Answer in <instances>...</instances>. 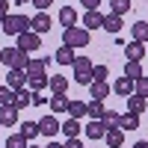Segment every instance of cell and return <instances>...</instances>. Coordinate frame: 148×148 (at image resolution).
Listing matches in <instances>:
<instances>
[{
    "mask_svg": "<svg viewBox=\"0 0 148 148\" xmlns=\"http://www.w3.org/2000/svg\"><path fill=\"white\" fill-rule=\"evenodd\" d=\"M107 77H110L107 65H92V80H107Z\"/></svg>",
    "mask_w": 148,
    "mask_h": 148,
    "instance_id": "cell-37",
    "label": "cell"
},
{
    "mask_svg": "<svg viewBox=\"0 0 148 148\" xmlns=\"http://www.w3.org/2000/svg\"><path fill=\"white\" fill-rule=\"evenodd\" d=\"M12 107H15L18 113H21L24 107H33V92H30V89H18V92H15V101H12Z\"/></svg>",
    "mask_w": 148,
    "mask_h": 148,
    "instance_id": "cell-15",
    "label": "cell"
},
{
    "mask_svg": "<svg viewBox=\"0 0 148 148\" xmlns=\"http://www.w3.org/2000/svg\"><path fill=\"white\" fill-rule=\"evenodd\" d=\"M27 89L30 92H45L47 89V74H27Z\"/></svg>",
    "mask_w": 148,
    "mask_h": 148,
    "instance_id": "cell-17",
    "label": "cell"
},
{
    "mask_svg": "<svg viewBox=\"0 0 148 148\" xmlns=\"http://www.w3.org/2000/svg\"><path fill=\"white\" fill-rule=\"evenodd\" d=\"M59 125H62V121H56V116H45V119L39 121V133H42V136H56V133H59Z\"/></svg>",
    "mask_w": 148,
    "mask_h": 148,
    "instance_id": "cell-8",
    "label": "cell"
},
{
    "mask_svg": "<svg viewBox=\"0 0 148 148\" xmlns=\"http://www.w3.org/2000/svg\"><path fill=\"white\" fill-rule=\"evenodd\" d=\"M12 101H15V92L9 86H0V107H12Z\"/></svg>",
    "mask_w": 148,
    "mask_h": 148,
    "instance_id": "cell-35",
    "label": "cell"
},
{
    "mask_svg": "<svg viewBox=\"0 0 148 148\" xmlns=\"http://www.w3.org/2000/svg\"><path fill=\"white\" fill-rule=\"evenodd\" d=\"M47 89H51L53 95H65V89H68V77H62V74L47 77Z\"/></svg>",
    "mask_w": 148,
    "mask_h": 148,
    "instance_id": "cell-14",
    "label": "cell"
},
{
    "mask_svg": "<svg viewBox=\"0 0 148 148\" xmlns=\"http://www.w3.org/2000/svg\"><path fill=\"white\" fill-rule=\"evenodd\" d=\"M27 148H36V145H27Z\"/></svg>",
    "mask_w": 148,
    "mask_h": 148,
    "instance_id": "cell-46",
    "label": "cell"
},
{
    "mask_svg": "<svg viewBox=\"0 0 148 148\" xmlns=\"http://www.w3.org/2000/svg\"><path fill=\"white\" fill-rule=\"evenodd\" d=\"M127 113H133V116H142V113H145V98H139V95H130V98H127Z\"/></svg>",
    "mask_w": 148,
    "mask_h": 148,
    "instance_id": "cell-25",
    "label": "cell"
},
{
    "mask_svg": "<svg viewBox=\"0 0 148 148\" xmlns=\"http://www.w3.org/2000/svg\"><path fill=\"white\" fill-rule=\"evenodd\" d=\"M68 95H53L51 98V113H68Z\"/></svg>",
    "mask_w": 148,
    "mask_h": 148,
    "instance_id": "cell-24",
    "label": "cell"
},
{
    "mask_svg": "<svg viewBox=\"0 0 148 148\" xmlns=\"http://www.w3.org/2000/svg\"><path fill=\"white\" fill-rule=\"evenodd\" d=\"M104 113H107L104 101H89V104H86V116H89V119H104Z\"/></svg>",
    "mask_w": 148,
    "mask_h": 148,
    "instance_id": "cell-28",
    "label": "cell"
},
{
    "mask_svg": "<svg viewBox=\"0 0 148 148\" xmlns=\"http://www.w3.org/2000/svg\"><path fill=\"white\" fill-rule=\"evenodd\" d=\"M15 47H18L21 53H33V51H39V47H42V36H39V33H33V30H27V33H21V36H18Z\"/></svg>",
    "mask_w": 148,
    "mask_h": 148,
    "instance_id": "cell-4",
    "label": "cell"
},
{
    "mask_svg": "<svg viewBox=\"0 0 148 148\" xmlns=\"http://www.w3.org/2000/svg\"><path fill=\"white\" fill-rule=\"evenodd\" d=\"M62 45H68L71 51H77V47H86V45H89V30H83V27L62 30Z\"/></svg>",
    "mask_w": 148,
    "mask_h": 148,
    "instance_id": "cell-3",
    "label": "cell"
},
{
    "mask_svg": "<svg viewBox=\"0 0 148 148\" xmlns=\"http://www.w3.org/2000/svg\"><path fill=\"white\" fill-rule=\"evenodd\" d=\"M62 148H83V142H80V139H77V136H74V139H68V142H65V145H62Z\"/></svg>",
    "mask_w": 148,
    "mask_h": 148,
    "instance_id": "cell-42",
    "label": "cell"
},
{
    "mask_svg": "<svg viewBox=\"0 0 148 148\" xmlns=\"http://www.w3.org/2000/svg\"><path fill=\"white\" fill-rule=\"evenodd\" d=\"M104 142L110 148H121V145H125V130H121V127H110L104 133Z\"/></svg>",
    "mask_w": 148,
    "mask_h": 148,
    "instance_id": "cell-13",
    "label": "cell"
},
{
    "mask_svg": "<svg viewBox=\"0 0 148 148\" xmlns=\"http://www.w3.org/2000/svg\"><path fill=\"white\" fill-rule=\"evenodd\" d=\"M47 148H62V142H47Z\"/></svg>",
    "mask_w": 148,
    "mask_h": 148,
    "instance_id": "cell-44",
    "label": "cell"
},
{
    "mask_svg": "<svg viewBox=\"0 0 148 148\" xmlns=\"http://www.w3.org/2000/svg\"><path fill=\"white\" fill-rule=\"evenodd\" d=\"M6 15H9V0H0V24H3Z\"/></svg>",
    "mask_w": 148,
    "mask_h": 148,
    "instance_id": "cell-40",
    "label": "cell"
},
{
    "mask_svg": "<svg viewBox=\"0 0 148 148\" xmlns=\"http://www.w3.org/2000/svg\"><path fill=\"white\" fill-rule=\"evenodd\" d=\"M83 130H86V136L89 139H104V133H107V125L101 119H92L89 125H83Z\"/></svg>",
    "mask_w": 148,
    "mask_h": 148,
    "instance_id": "cell-10",
    "label": "cell"
},
{
    "mask_svg": "<svg viewBox=\"0 0 148 148\" xmlns=\"http://www.w3.org/2000/svg\"><path fill=\"white\" fill-rule=\"evenodd\" d=\"M133 95H139L148 101V77H139V80H133Z\"/></svg>",
    "mask_w": 148,
    "mask_h": 148,
    "instance_id": "cell-33",
    "label": "cell"
},
{
    "mask_svg": "<svg viewBox=\"0 0 148 148\" xmlns=\"http://www.w3.org/2000/svg\"><path fill=\"white\" fill-rule=\"evenodd\" d=\"M119 127H121V130H136V127H139V116H133V113L119 116Z\"/></svg>",
    "mask_w": 148,
    "mask_h": 148,
    "instance_id": "cell-26",
    "label": "cell"
},
{
    "mask_svg": "<svg viewBox=\"0 0 148 148\" xmlns=\"http://www.w3.org/2000/svg\"><path fill=\"white\" fill-rule=\"evenodd\" d=\"M130 9H133V3H130V0H113V15L125 18V15H127Z\"/></svg>",
    "mask_w": 148,
    "mask_h": 148,
    "instance_id": "cell-32",
    "label": "cell"
},
{
    "mask_svg": "<svg viewBox=\"0 0 148 148\" xmlns=\"http://www.w3.org/2000/svg\"><path fill=\"white\" fill-rule=\"evenodd\" d=\"M101 27H104L107 33H119L121 27H125V21H121L119 15H113V12H110V15H104V24H101Z\"/></svg>",
    "mask_w": 148,
    "mask_h": 148,
    "instance_id": "cell-23",
    "label": "cell"
},
{
    "mask_svg": "<svg viewBox=\"0 0 148 148\" xmlns=\"http://www.w3.org/2000/svg\"><path fill=\"white\" fill-rule=\"evenodd\" d=\"M59 130H62V133H65V136H68V139H74V136H77V133L83 130V125H80V121H77V119H71V116H68V119L62 121V125H59Z\"/></svg>",
    "mask_w": 148,
    "mask_h": 148,
    "instance_id": "cell-18",
    "label": "cell"
},
{
    "mask_svg": "<svg viewBox=\"0 0 148 148\" xmlns=\"http://www.w3.org/2000/svg\"><path fill=\"white\" fill-rule=\"evenodd\" d=\"M101 121H104V125H107V130H110V127H119V113H113V110H107V113H104V119H101Z\"/></svg>",
    "mask_w": 148,
    "mask_h": 148,
    "instance_id": "cell-36",
    "label": "cell"
},
{
    "mask_svg": "<svg viewBox=\"0 0 148 148\" xmlns=\"http://www.w3.org/2000/svg\"><path fill=\"white\" fill-rule=\"evenodd\" d=\"M89 92H92V101H107V95L113 89L107 86V80H92L89 83Z\"/></svg>",
    "mask_w": 148,
    "mask_h": 148,
    "instance_id": "cell-11",
    "label": "cell"
},
{
    "mask_svg": "<svg viewBox=\"0 0 148 148\" xmlns=\"http://www.w3.org/2000/svg\"><path fill=\"white\" fill-rule=\"evenodd\" d=\"M0 62H3L6 68H18V71H24V68H27V62H30V56L21 53L18 47H3V51H0Z\"/></svg>",
    "mask_w": 148,
    "mask_h": 148,
    "instance_id": "cell-2",
    "label": "cell"
},
{
    "mask_svg": "<svg viewBox=\"0 0 148 148\" xmlns=\"http://www.w3.org/2000/svg\"><path fill=\"white\" fill-rule=\"evenodd\" d=\"M0 125H3V127L18 125V110L15 107H0Z\"/></svg>",
    "mask_w": 148,
    "mask_h": 148,
    "instance_id": "cell-19",
    "label": "cell"
},
{
    "mask_svg": "<svg viewBox=\"0 0 148 148\" xmlns=\"http://www.w3.org/2000/svg\"><path fill=\"white\" fill-rule=\"evenodd\" d=\"M45 104H47L45 92H33V107H45Z\"/></svg>",
    "mask_w": 148,
    "mask_h": 148,
    "instance_id": "cell-38",
    "label": "cell"
},
{
    "mask_svg": "<svg viewBox=\"0 0 148 148\" xmlns=\"http://www.w3.org/2000/svg\"><path fill=\"white\" fill-rule=\"evenodd\" d=\"M125 77H127V80L145 77V74H142V62H125Z\"/></svg>",
    "mask_w": 148,
    "mask_h": 148,
    "instance_id": "cell-29",
    "label": "cell"
},
{
    "mask_svg": "<svg viewBox=\"0 0 148 148\" xmlns=\"http://www.w3.org/2000/svg\"><path fill=\"white\" fill-rule=\"evenodd\" d=\"M24 71H27L30 77H33V74H47V59H30Z\"/></svg>",
    "mask_w": 148,
    "mask_h": 148,
    "instance_id": "cell-27",
    "label": "cell"
},
{
    "mask_svg": "<svg viewBox=\"0 0 148 148\" xmlns=\"http://www.w3.org/2000/svg\"><path fill=\"white\" fill-rule=\"evenodd\" d=\"M15 3H18V6H24V3H33V0H15Z\"/></svg>",
    "mask_w": 148,
    "mask_h": 148,
    "instance_id": "cell-45",
    "label": "cell"
},
{
    "mask_svg": "<svg viewBox=\"0 0 148 148\" xmlns=\"http://www.w3.org/2000/svg\"><path fill=\"white\" fill-rule=\"evenodd\" d=\"M30 30L33 33H47V30H51V15H47V12H36V15L30 18Z\"/></svg>",
    "mask_w": 148,
    "mask_h": 148,
    "instance_id": "cell-6",
    "label": "cell"
},
{
    "mask_svg": "<svg viewBox=\"0 0 148 148\" xmlns=\"http://www.w3.org/2000/svg\"><path fill=\"white\" fill-rule=\"evenodd\" d=\"M21 136L24 139H36V136H39V121H24V125H21Z\"/></svg>",
    "mask_w": 148,
    "mask_h": 148,
    "instance_id": "cell-31",
    "label": "cell"
},
{
    "mask_svg": "<svg viewBox=\"0 0 148 148\" xmlns=\"http://www.w3.org/2000/svg\"><path fill=\"white\" fill-rule=\"evenodd\" d=\"M53 0H33V6H36V12H47V6H51Z\"/></svg>",
    "mask_w": 148,
    "mask_h": 148,
    "instance_id": "cell-39",
    "label": "cell"
},
{
    "mask_svg": "<svg viewBox=\"0 0 148 148\" xmlns=\"http://www.w3.org/2000/svg\"><path fill=\"white\" fill-rule=\"evenodd\" d=\"M6 86H9L12 92H18V89H27V71L9 68V74H6Z\"/></svg>",
    "mask_w": 148,
    "mask_h": 148,
    "instance_id": "cell-5",
    "label": "cell"
},
{
    "mask_svg": "<svg viewBox=\"0 0 148 148\" xmlns=\"http://www.w3.org/2000/svg\"><path fill=\"white\" fill-rule=\"evenodd\" d=\"M130 36H133V42H148V21H136V24H133V27H130Z\"/></svg>",
    "mask_w": 148,
    "mask_h": 148,
    "instance_id": "cell-21",
    "label": "cell"
},
{
    "mask_svg": "<svg viewBox=\"0 0 148 148\" xmlns=\"http://www.w3.org/2000/svg\"><path fill=\"white\" fill-rule=\"evenodd\" d=\"M77 9L74 6H62L59 9V24H62V30H71V27H77Z\"/></svg>",
    "mask_w": 148,
    "mask_h": 148,
    "instance_id": "cell-7",
    "label": "cell"
},
{
    "mask_svg": "<svg viewBox=\"0 0 148 148\" xmlns=\"http://www.w3.org/2000/svg\"><path fill=\"white\" fill-rule=\"evenodd\" d=\"M0 127H3V125H0Z\"/></svg>",
    "mask_w": 148,
    "mask_h": 148,
    "instance_id": "cell-47",
    "label": "cell"
},
{
    "mask_svg": "<svg viewBox=\"0 0 148 148\" xmlns=\"http://www.w3.org/2000/svg\"><path fill=\"white\" fill-rule=\"evenodd\" d=\"M142 56H145V45L142 42L125 45V59H127V62H142Z\"/></svg>",
    "mask_w": 148,
    "mask_h": 148,
    "instance_id": "cell-9",
    "label": "cell"
},
{
    "mask_svg": "<svg viewBox=\"0 0 148 148\" xmlns=\"http://www.w3.org/2000/svg\"><path fill=\"white\" fill-rule=\"evenodd\" d=\"M80 3L86 6V12H89V9H98V6H101V0H80Z\"/></svg>",
    "mask_w": 148,
    "mask_h": 148,
    "instance_id": "cell-41",
    "label": "cell"
},
{
    "mask_svg": "<svg viewBox=\"0 0 148 148\" xmlns=\"http://www.w3.org/2000/svg\"><path fill=\"white\" fill-rule=\"evenodd\" d=\"M104 24V15L98 9H89V12H83V30H98Z\"/></svg>",
    "mask_w": 148,
    "mask_h": 148,
    "instance_id": "cell-12",
    "label": "cell"
},
{
    "mask_svg": "<svg viewBox=\"0 0 148 148\" xmlns=\"http://www.w3.org/2000/svg\"><path fill=\"white\" fill-rule=\"evenodd\" d=\"M27 145H30V142L24 139L21 133H12V136H9V139L3 142V148H27Z\"/></svg>",
    "mask_w": 148,
    "mask_h": 148,
    "instance_id": "cell-34",
    "label": "cell"
},
{
    "mask_svg": "<svg viewBox=\"0 0 148 148\" xmlns=\"http://www.w3.org/2000/svg\"><path fill=\"white\" fill-rule=\"evenodd\" d=\"M133 148H148V139H139V142L133 145Z\"/></svg>",
    "mask_w": 148,
    "mask_h": 148,
    "instance_id": "cell-43",
    "label": "cell"
},
{
    "mask_svg": "<svg viewBox=\"0 0 148 148\" xmlns=\"http://www.w3.org/2000/svg\"><path fill=\"white\" fill-rule=\"evenodd\" d=\"M0 27H3L6 36H15V39H18L21 33H27V30H30V18H27V15H21V12H9V15L3 18V24H0Z\"/></svg>",
    "mask_w": 148,
    "mask_h": 148,
    "instance_id": "cell-1",
    "label": "cell"
},
{
    "mask_svg": "<svg viewBox=\"0 0 148 148\" xmlns=\"http://www.w3.org/2000/svg\"><path fill=\"white\" fill-rule=\"evenodd\" d=\"M68 116L80 121V119L86 116V104H83V101H74V98H71V101H68Z\"/></svg>",
    "mask_w": 148,
    "mask_h": 148,
    "instance_id": "cell-30",
    "label": "cell"
},
{
    "mask_svg": "<svg viewBox=\"0 0 148 148\" xmlns=\"http://www.w3.org/2000/svg\"><path fill=\"white\" fill-rule=\"evenodd\" d=\"M113 92H116V95H121V98H130V95H133V80L119 77V80H116V86H113Z\"/></svg>",
    "mask_w": 148,
    "mask_h": 148,
    "instance_id": "cell-22",
    "label": "cell"
},
{
    "mask_svg": "<svg viewBox=\"0 0 148 148\" xmlns=\"http://www.w3.org/2000/svg\"><path fill=\"white\" fill-rule=\"evenodd\" d=\"M74 56H77V53H74V51H71L68 45H62V47H56V53H53V59H56L59 65H71V62H74Z\"/></svg>",
    "mask_w": 148,
    "mask_h": 148,
    "instance_id": "cell-20",
    "label": "cell"
},
{
    "mask_svg": "<svg viewBox=\"0 0 148 148\" xmlns=\"http://www.w3.org/2000/svg\"><path fill=\"white\" fill-rule=\"evenodd\" d=\"M71 68H74V77H80V74H92V59L89 56H74Z\"/></svg>",
    "mask_w": 148,
    "mask_h": 148,
    "instance_id": "cell-16",
    "label": "cell"
}]
</instances>
